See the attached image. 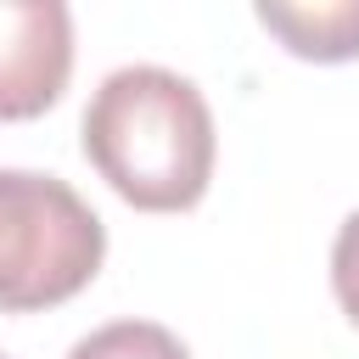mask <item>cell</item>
Returning a JSON list of instances; mask_svg holds the SVG:
<instances>
[{
	"label": "cell",
	"instance_id": "cell-1",
	"mask_svg": "<svg viewBox=\"0 0 359 359\" xmlns=\"http://www.w3.org/2000/svg\"><path fill=\"white\" fill-rule=\"evenodd\" d=\"M84 157L123 202L180 213L213 180V112L174 67H118L84 107Z\"/></svg>",
	"mask_w": 359,
	"mask_h": 359
},
{
	"label": "cell",
	"instance_id": "cell-2",
	"mask_svg": "<svg viewBox=\"0 0 359 359\" xmlns=\"http://www.w3.org/2000/svg\"><path fill=\"white\" fill-rule=\"evenodd\" d=\"M107 224L56 174L0 168V309H50L95 280Z\"/></svg>",
	"mask_w": 359,
	"mask_h": 359
},
{
	"label": "cell",
	"instance_id": "cell-3",
	"mask_svg": "<svg viewBox=\"0 0 359 359\" xmlns=\"http://www.w3.org/2000/svg\"><path fill=\"white\" fill-rule=\"evenodd\" d=\"M73 73V11L62 0H0V118H39Z\"/></svg>",
	"mask_w": 359,
	"mask_h": 359
},
{
	"label": "cell",
	"instance_id": "cell-4",
	"mask_svg": "<svg viewBox=\"0 0 359 359\" xmlns=\"http://www.w3.org/2000/svg\"><path fill=\"white\" fill-rule=\"evenodd\" d=\"M258 22L280 34L292 56H309V62L359 56V0H314V6L258 0Z\"/></svg>",
	"mask_w": 359,
	"mask_h": 359
},
{
	"label": "cell",
	"instance_id": "cell-5",
	"mask_svg": "<svg viewBox=\"0 0 359 359\" xmlns=\"http://www.w3.org/2000/svg\"><path fill=\"white\" fill-rule=\"evenodd\" d=\"M67 359H191V353L157 320H112V325L90 331L84 342H73Z\"/></svg>",
	"mask_w": 359,
	"mask_h": 359
},
{
	"label": "cell",
	"instance_id": "cell-6",
	"mask_svg": "<svg viewBox=\"0 0 359 359\" xmlns=\"http://www.w3.org/2000/svg\"><path fill=\"white\" fill-rule=\"evenodd\" d=\"M331 286H337V303L348 309V320L359 325V208L342 219V230L331 241Z\"/></svg>",
	"mask_w": 359,
	"mask_h": 359
},
{
	"label": "cell",
	"instance_id": "cell-7",
	"mask_svg": "<svg viewBox=\"0 0 359 359\" xmlns=\"http://www.w3.org/2000/svg\"><path fill=\"white\" fill-rule=\"evenodd\" d=\"M0 359H6V353H0Z\"/></svg>",
	"mask_w": 359,
	"mask_h": 359
}]
</instances>
